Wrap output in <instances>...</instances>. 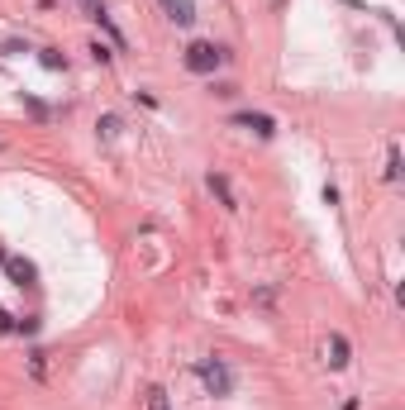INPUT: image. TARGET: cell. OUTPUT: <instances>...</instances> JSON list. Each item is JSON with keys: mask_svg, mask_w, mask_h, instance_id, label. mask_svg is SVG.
Masks as SVG:
<instances>
[{"mask_svg": "<svg viewBox=\"0 0 405 410\" xmlns=\"http://www.w3.org/2000/svg\"><path fill=\"white\" fill-rule=\"evenodd\" d=\"M91 58H96V62L105 67V62H110V48H105V43H91Z\"/></svg>", "mask_w": 405, "mask_h": 410, "instance_id": "cell-13", "label": "cell"}, {"mask_svg": "<svg viewBox=\"0 0 405 410\" xmlns=\"http://www.w3.org/2000/svg\"><path fill=\"white\" fill-rule=\"evenodd\" d=\"M96 129H101V138H114V134H119V114H101Z\"/></svg>", "mask_w": 405, "mask_h": 410, "instance_id": "cell-10", "label": "cell"}, {"mask_svg": "<svg viewBox=\"0 0 405 410\" xmlns=\"http://www.w3.org/2000/svg\"><path fill=\"white\" fill-rule=\"evenodd\" d=\"M162 5H167V0H162Z\"/></svg>", "mask_w": 405, "mask_h": 410, "instance_id": "cell-16", "label": "cell"}, {"mask_svg": "<svg viewBox=\"0 0 405 410\" xmlns=\"http://www.w3.org/2000/svg\"><path fill=\"white\" fill-rule=\"evenodd\" d=\"M196 372H201V382H205V391H210V396H234V372H229L219 358L196 363Z\"/></svg>", "mask_w": 405, "mask_h": 410, "instance_id": "cell-1", "label": "cell"}, {"mask_svg": "<svg viewBox=\"0 0 405 410\" xmlns=\"http://www.w3.org/2000/svg\"><path fill=\"white\" fill-rule=\"evenodd\" d=\"M10 329H14V315H10V310H0V334H10Z\"/></svg>", "mask_w": 405, "mask_h": 410, "instance_id": "cell-14", "label": "cell"}, {"mask_svg": "<svg viewBox=\"0 0 405 410\" xmlns=\"http://www.w3.org/2000/svg\"><path fill=\"white\" fill-rule=\"evenodd\" d=\"M24 105H29V114H34V119H48V105H43V101H34V96H24Z\"/></svg>", "mask_w": 405, "mask_h": 410, "instance_id": "cell-12", "label": "cell"}, {"mask_svg": "<svg viewBox=\"0 0 405 410\" xmlns=\"http://www.w3.org/2000/svg\"><path fill=\"white\" fill-rule=\"evenodd\" d=\"M5 258H10V253H5V248H0V263H5Z\"/></svg>", "mask_w": 405, "mask_h": 410, "instance_id": "cell-15", "label": "cell"}, {"mask_svg": "<svg viewBox=\"0 0 405 410\" xmlns=\"http://www.w3.org/2000/svg\"><path fill=\"white\" fill-rule=\"evenodd\" d=\"M148 410H172V401H167L162 387H148Z\"/></svg>", "mask_w": 405, "mask_h": 410, "instance_id": "cell-9", "label": "cell"}, {"mask_svg": "<svg viewBox=\"0 0 405 410\" xmlns=\"http://www.w3.org/2000/svg\"><path fill=\"white\" fill-rule=\"evenodd\" d=\"M167 14H172L177 24H191V19H196V5H191V0H167Z\"/></svg>", "mask_w": 405, "mask_h": 410, "instance_id": "cell-7", "label": "cell"}, {"mask_svg": "<svg viewBox=\"0 0 405 410\" xmlns=\"http://www.w3.org/2000/svg\"><path fill=\"white\" fill-rule=\"evenodd\" d=\"M324 363L339 372V367H348V339L343 334H329V343H324Z\"/></svg>", "mask_w": 405, "mask_h": 410, "instance_id": "cell-5", "label": "cell"}, {"mask_svg": "<svg viewBox=\"0 0 405 410\" xmlns=\"http://www.w3.org/2000/svg\"><path fill=\"white\" fill-rule=\"evenodd\" d=\"M205 186H210V196L219 205H229V210H238V201H234V186H229V177H219V172H210L205 177Z\"/></svg>", "mask_w": 405, "mask_h": 410, "instance_id": "cell-6", "label": "cell"}, {"mask_svg": "<svg viewBox=\"0 0 405 410\" xmlns=\"http://www.w3.org/2000/svg\"><path fill=\"white\" fill-rule=\"evenodd\" d=\"M234 124H243V129H253L258 138H272V134H277V124H272V114H253V110H243V114H234Z\"/></svg>", "mask_w": 405, "mask_h": 410, "instance_id": "cell-3", "label": "cell"}, {"mask_svg": "<svg viewBox=\"0 0 405 410\" xmlns=\"http://www.w3.org/2000/svg\"><path fill=\"white\" fill-rule=\"evenodd\" d=\"M38 62H43L48 72H67V58H62L58 48H43V53H38Z\"/></svg>", "mask_w": 405, "mask_h": 410, "instance_id": "cell-8", "label": "cell"}, {"mask_svg": "<svg viewBox=\"0 0 405 410\" xmlns=\"http://www.w3.org/2000/svg\"><path fill=\"white\" fill-rule=\"evenodd\" d=\"M5 272H10L14 287H34V277H38V267L29 258H5Z\"/></svg>", "mask_w": 405, "mask_h": 410, "instance_id": "cell-4", "label": "cell"}, {"mask_svg": "<svg viewBox=\"0 0 405 410\" xmlns=\"http://www.w3.org/2000/svg\"><path fill=\"white\" fill-rule=\"evenodd\" d=\"M396 177H401V153L391 148V158H386V182H396Z\"/></svg>", "mask_w": 405, "mask_h": 410, "instance_id": "cell-11", "label": "cell"}, {"mask_svg": "<svg viewBox=\"0 0 405 410\" xmlns=\"http://www.w3.org/2000/svg\"><path fill=\"white\" fill-rule=\"evenodd\" d=\"M224 62H229V53L214 48V43H191V48H186V67H191L196 77H210V72L224 67Z\"/></svg>", "mask_w": 405, "mask_h": 410, "instance_id": "cell-2", "label": "cell"}]
</instances>
